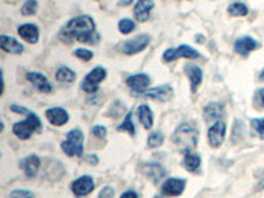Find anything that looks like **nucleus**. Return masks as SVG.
<instances>
[{
    "label": "nucleus",
    "instance_id": "nucleus-1",
    "mask_svg": "<svg viewBox=\"0 0 264 198\" xmlns=\"http://www.w3.org/2000/svg\"><path fill=\"white\" fill-rule=\"evenodd\" d=\"M59 38L62 41L70 42L81 41L95 45L99 40V36L95 29V23L90 16H78L74 18L59 32Z\"/></svg>",
    "mask_w": 264,
    "mask_h": 198
},
{
    "label": "nucleus",
    "instance_id": "nucleus-2",
    "mask_svg": "<svg viewBox=\"0 0 264 198\" xmlns=\"http://www.w3.org/2000/svg\"><path fill=\"white\" fill-rule=\"evenodd\" d=\"M172 142L180 151L188 152L195 148L198 143V129L193 124L182 123L172 135Z\"/></svg>",
    "mask_w": 264,
    "mask_h": 198
},
{
    "label": "nucleus",
    "instance_id": "nucleus-3",
    "mask_svg": "<svg viewBox=\"0 0 264 198\" xmlns=\"http://www.w3.org/2000/svg\"><path fill=\"white\" fill-rule=\"evenodd\" d=\"M42 128V123L40 120L37 115L35 112H29L27 115V119L24 122H19L15 123L14 127H12V131L19 139L21 140H27L31 138L32 134L35 132H40Z\"/></svg>",
    "mask_w": 264,
    "mask_h": 198
},
{
    "label": "nucleus",
    "instance_id": "nucleus-4",
    "mask_svg": "<svg viewBox=\"0 0 264 198\" xmlns=\"http://www.w3.org/2000/svg\"><path fill=\"white\" fill-rule=\"evenodd\" d=\"M61 148L70 157H80L84 153V132L74 128L68 132L65 142L61 143Z\"/></svg>",
    "mask_w": 264,
    "mask_h": 198
},
{
    "label": "nucleus",
    "instance_id": "nucleus-5",
    "mask_svg": "<svg viewBox=\"0 0 264 198\" xmlns=\"http://www.w3.org/2000/svg\"><path fill=\"white\" fill-rule=\"evenodd\" d=\"M107 72L102 68V66H97L94 69L91 70L90 73L85 77V80L82 81V90L91 94V93H97L98 91V85L101 84L102 81L106 78Z\"/></svg>",
    "mask_w": 264,
    "mask_h": 198
},
{
    "label": "nucleus",
    "instance_id": "nucleus-6",
    "mask_svg": "<svg viewBox=\"0 0 264 198\" xmlns=\"http://www.w3.org/2000/svg\"><path fill=\"white\" fill-rule=\"evenodd\" d=\"M164 61L167 62H172L178 58H198L200 57V52L195 50L194 48L188 45H180L176 49H167L164 52Z\"/></svg>",
    "mask_w": 264,
    "mask_h": 198
},
{
    "label": "nucleus",
    "instance_id": "nucleus-7",
    "mask_svg": "<svg viewBox=\"0 0 264 198\" xmlns=\"http://www.w3.org/2000/svg\"><path fill=\"white\" fill-rule=\"evenodd\" d=\"M151 37L147 33H142V35L135 36L134 38L125 41L122 46V52L124 54H128V56H132V54H136V53L143 52L147 46L150 45Z\"/></svg>",
    "mask_w": 264,
    "mask_h": 198
},
{
    "label": "nucleus",
    "instance_id": "nucleus-8",
    "mask_svg": "<svg viewBox=\"0 0 264 198\" xmlns=\"http://www.w3.org/2000/svg\"><path fill=\"white\" fill-rule=\"evenodd\" d=\"M225 135H226V124H225L223 122H221V120H218V122L214 123V124L209 128V132H208L209 144H210L213 148H218V147L223 143Z\"/></svg>",
    "mask_w": 264,
    "mask_h": 198
},
{
    "label": "nucleus",
    "instance_id": "nucleus-9",
    "mask_svg": "<svg viewBox=\"0 0 264 198\" xmlns=\"http://www.w3.org/2000/svg\"><path fill=\"white\" fill-rule=\"evenodd\" d=\"M185 185H186V182L184 178H168L161 185V193L164 195H169V197H177V195L182 194Z\"/></svg>",
    "mask_w": 264,
    "mask_h": 198
},
{
    "label": "nucleus",
    "instance_id": "nucleus-10",
    "mask_svg": "<svg viewBox=\"0 0 264 198\" xmlns=\"http://www.w3.org/2000/svg\"><path fill=\"white\" fill-rule=\"evenodd\" d=\"M127 86L131 89L132 91H135L136 94H142L144 91L148 89L151 84V78L147 74H135V76H131L127 78L125 81Z\"/></svg>",
    "mask_w": 264,
    "mask_h": 198
},
{
    "label": "nucleus",
    "instance_id": "nucleus-11",
    "mask_svg": "<svg viewBox=\"0 0 264 198\" xmlns=\"http://www.w3.org/2000/svg\"><path fill=\"white\" fill-rule=\"evenodd\" d=\"M94 181L90 176H82V177L77 178L72 184V190L76 195L78 197H82V195H86L89 193L94 190Z\"/></svg>",
    "mask_w": 264,
    "mask_h": 198
},
{
    "label": "nucleus",
    "instance_id": "nucleus-12",
    "mask_svg": "<svg viewBox=\"0 0 264 198\" xmlns=\"http://www.w3.org/2000/svg\"><path fill=\"white\" fill-rule=\"evenodd\" d=\"M259 48V42L256 40H254L250 36H244V37L238 38L234 44V49H235V52L240 56H247L248 53L255 50V49Z\"/></svg>",
    "mask_w": 264,
    "mask_h": 198
},
{
    "label": "nucleus",
    "instance_id": "nucleus-13",
    "mask_svg": "<svg viewBox=\"0 0 264 198\" xmlns=\"http://www.w3.org/2000/svg\"><path fill=\"white\" fill-rule=\"evenodd\" d=\"M143 97L151 98V99H156V101H168L172 95H173V89L168 85H164V86L159 87H153V89H148L144 93H142Z\"/></svg>",
    "mask_w": 264,
    "mask_h": 198
},
{
    "label": "nucleus",
    "instance_id": "nucleus-14",
    "mask_svg": "<svg viewBox=\"0 0 264 198\" xmlns=\"http://www.w3.org/2000/svg\"><path fill=\"white\" fill-rule=\"evenodd\" d=\"M27 78L38 91H41V93H50L52 91V85L44 74L38 73V72H29V73H27Z\"/></svg>",
    "mask_w": 264,
    "mask_h": 198
},
{
    "label": "nucleus",
    "instance_id": "nucleus-15",
    "mask_svg": "<svg viewBox=\"0 0 264 198\" xmlns=\"http://www.w3.org/2000/svg\"><path fill=\"white\" fill-rule=\"evenodd\" d=\"M45 116L49 120V123L53 125H63L69 120V114H68V111L61 107L49 108V110H46Z\"/></svg>",
    "mask_w": 264,
    "mask_h": 198
},
{
    "label": "nucleus",
    "instance_id": "nucleus-16",
    "mask_svg": "<svg viewBox=\"0 0 264 198\" xmlns=\"http://www.w3.org/2000/svg\"><path fill=\"white\" fill-rule=\"evenodd\" d=\"M0 48L3 49L4 52L12 53V54H21L24 52L23 44H20L16 38L7 35L0 36Z\"/></svg>",
    "mask_w": 264,
    "mask_h": 198
},
{
    "label": "nucleus",
    "instance_id": "nucleus-17",
    "mask_svg": "<svg viewBox=\"0 0 264 198\" xmlns=\"http://www.w3.org/2000/svg\"><path fill=\"white\" fill-rule=\"evenodd\" d=\"M40 164H41L40 157L36 156V155H29V156L21 160L20 167L28 177H35L36 174H37L38 168H40Z\"/></svg>",
    "mask_w": 264,
    "mask_h": 198
},
{
    "label": "nucleus",
    "instance_id": "nucleus-18",
    "mask_svg": "<svg viewBox=\"0 0 264 198\" xmlns=\"http://www.w3.org/2000/svg\"><path fill=\"white\" fill-rule=\"evenodd\" d=\"M155 7V3L153 2H147V0H140L135 4V8H134V15H135L136 20L140 21V23H144V21L148 20L151 14V10Z\"/></svg>",
    "mask_w": 264,
    "mask_h": 198
},
{
    "label": "nucleus",
    "instance_id": "nucleus-19",
    "mask_svg": "<svg viewBox=\"0 0 264 198\" xmlns=\"http://www.w3.org/2000/svg\"><path fill=\"white\" fill-rule=\"evenodd\" d=\"M185 73H186L189 81H190L191 91L194 93L198 89V86L202 84V78H204V73H202L201 68L197 65H186L185 66Z\"/></svg>",
    "mask_w": 264,
    "mask_h": 198
},
{
    "label": "nucleus",
    "instance_id": "nucleus-20",
    "mask_svg": "<svg viewBox=\"0 0 264 198\" xmlns=\"http://www.w3.org/2000/svg\"><path fill=\"white\" fill-rule=\"evenodd\" d=\"M19 35L23 40H25L29 44H36L38 41V36H40V32H38L37 25L35 24H23L19 27L18 29Z\"/></svg>",
    "mask_w": 264,
    "mask_h": 198
},
{
    "label": "nucleus",
    "instance_id": "nucleus-21",
    "mask_svg": "<svg viewBox=\"0 0 264 198\" xmlns=\"http://www.w3.org/2000/svg\"><path fill=\"white\" fill-rule=\"evenodd\" d=\"M143 172H144V174H146L147 177H150L151 180L155 181V182L160 181L161 178L165 176V169L161 167L160 164L155 163L147 164L146 167L143 168Z\"/></svg>",
    "mask_w": 264,
    "mask_h": 198
},
{
    "label": "nucleus",
    "instance_id": "nucleus-22",
    "mask_svg": "<svg viewBox=\"0 0 264 198\" xmlns=\"http://www.w3.org/2000/svg\"><path fill=\"white\" fill-rule=\"evenodd\" d=\"M138 116H139L140 123L143 127L147 129L152 128L153 125V112L147 104H142L138 107Z\"/></svg>",
    "mask_w": 264,
    "mask_h": 198
},
{
    "label": "nucleus",
    "instance_id": "nucleus-23",
    "mask_svg": "<svg viewBox=\"0 0 264 198\" xmlns=\"http://www.w3.org/2000/svg\"><path fill=\"white\" fill-rule=\"evenodd\" d=\"M204 115L208 120L210 119H219L222 118L225 115V106L222 103H210L208 106H205V110H204Z\"/></svg>",
    "mask_w": 264,
    "mask_h": 198
},
{
    "label": "nucleus",
    "instance_id": "nucleus-24",
    "mask_svg": "<svg viewBox=\"0 0 264 198\" xmlns=\"http://www.w3.org/2000/svg\"><path fill=\"white\" fill-rule=\"evenodd\" d=\"M56 80L61 84H72L76 81V73L68 66H61L56 72Z\"/></svg>",
    "mask_w": 264,
    "mask_h": 198
},
{
    "label": "nucleus",
    "instance_id": "nucleus-25",
    "mask_svg": "<svg viewBox=\"0 0 264 198\" xmlns=\"http://www.w3.org/2000/svg\"><path fill=\"white\" fill-rule=\"evenodd\" d=\"M184 167L190 172H195L198 170L200 165H201V157L195 155V153H186L184 157Z\"/></svg>",
    "mask_w": 264,
    "mask_h": 198
},
{
    "label": "nucleus",
    "instance_id": "nucleus-26",
    "mask_svg": "<svg viewBox=\"0 0 264 198\" xmlns=\"http://www.w3.org/2000/svg\"><path fill=\"white\" fill-rule=\"evenodd\" d=\"M227 11H229V14L231 15V16H246V15L248 14V8H247L246 4L243 3L230 4Z\"/></svg>",
    "mask_w": 264,
    "mask_h": 198
},
{
    "label": "nucleus",
    "instance_id": "nucleus-27",
    "mask_svg": "<svg viewBox=\"0 0 264 198\" xmlns=\"http://www.w3.org/2000/svg\"><path fill=\"white\" fill-rule=\"evenodd\" d=\"M163 143H164V135L161 134V132L156 131V132H152V134L148 136V142H147V144H148L150 148H159L160 146H163Z\"/></svg>",
    "mask_w": 264,
    "mask_h": 198
},
{
    "label": "nucleus",
    "instance_id": "nucleus-28",
    "mask_svg": "<svg viewBox=\"0 0 264 198\" xmlns=\"http://www.w3.org/2000/svg\"><path fill=\"white\" fill-rule=\"evenodd\" d=\"M116 129H118V131L128 132L129 135H135V125H134V123H132L131 112H128V114H127V116L124 118V120H123L122 124L119 125Z\"/></svg>",
    "mask_w": 264,
    "mask_h": 198
},
{
    "label": "nucleus",
    "instance_id": "nucleus-29",
    "mask_svg": "<svg viewBox=\"0 0 264 198\" xmlns=\"http://www.w3.org/2000/svg\"><path fill=\"white\" fill-rule=\"evenodd\" d=\"M118 28L122 33L127 35V33H131V32L135 29V23H134L131 19H122V20L119 21Z\"/></svg>",
    "mask_w": 264,
    "mask_h": 198
},
{
    "label": "nucleus",
    "instance_id": "nucleus-30",
    "mask_svg": "<svg viewBox=\"0 0 264 198\" xmlns=\"http://www.w3.org/2000/svg\"><path fill=\"white\" fill-rule=\"evenodd\" d=\"M38 4L37 2L35 0H28V2H25L23 4V7H21V14L25 15V16H28V15H35L36 11H37Z\"/></svg>",
    "mask_w": 264,
    "mask_h": 198
},
{
    "label": "nucleus",
    "instance_id": "nucleus-31",
    "mask_svg": "<svg viewBox=\"0 0 264 198\" xmlns=\"http://www.w3.org/2000/svg\"><path fill=\"white\" fill-rule=\"evenodd\" d=\"M251 125H252L254 131L259 135V138L264 139V118L252 119V120H251Z\"/></svg>",
    "mask_w": 264,
    "mask_h": 198
},
{
    "label": "nucleus",
    "instance_id": "nucleus-32",
    "mask_svg": "<svg viewBox=\"0 0 264 198\" xmlns=\"http://www.w3.org/2000/svg\"><path fill=\"white\" fill-rule=\"evenodd\" d=\"M74 56L78 57V58H81L82 61H90L94 54H93V52L89 50V49L80 48V49H76V50H74Z\"/></svg>",
    "mask_w": 264,
    "mask_h": 198
},
{
    "label": "nucleus",
    "instance_id": "nucleus-33",
    "mask_svg": "<svg viewBox=\"0 0 264 198\" xmlns=\"http://www.w3.org/2000/svg\"><path fill=\"white\" fill-rule=\"evenodd\" d=\"M10 198H35V194L29 190H14L11 191Z\"/></svg>",
    "mask_w": 264,
    "mask_h": 198
},
{
    "label": "nucleus",
    "instance_id": "nucleus-34",
    "mask_svg": "<svg viewBox=\"0 0 264 198\" xmlns=\"http://www.w3.org/2000/svg\"><path fill=\"white\" fill-rule=\"evenodd\" d=\"M93 135L99 138V139H104L107 136V128L104 125H94L93 127Z\"/></svg>",
    "mask_w": 264,
    "mask_h": 198
},
{
    "label": "nucleus",
    "instance_id": "nucleus-35",
    "mask_svg": "<svg viewBox=\"0 0 264 198\" xmlns=\"http://www.w3.org/2000/svg\"><path fill=\"white\" fill-rule=\"evenodd\" d=\"M255 104L259 108H264V89H259L255 94Z\"/></svg>",
    "mask_w": 264,
    "mask_h": 198
},
{
    "label": "nucleus",
    "instance_id": "nucleus-36",
    "mask_svg": "<svg viewBox=\"0 0 264 198\" xmlns=\"http://www.w3.org/2000/svg\"><path fill=\"white\" fill-rule=\"evenodd\" d=\"M114 197V189L110 188V186H106V188L102 189L99 198H112Z\"/></svg>",
    "mask_w": 264,
    "mask_h": 198
},
{
    "label": "nucleus",
    "instance_id": "nucleus-37",
    "mask_svg": "<svg viewBox=\"0 0 264 198\" xmlns=\"http://www.w3.org/2000/svg\"><path fill=\"white\" fill-rule=\"evenodd\" d=\"M11 110L15 112H18V114H24V115H28L29 112H31V111H28L27 108L20 107V106H16V104H12V106H11Z\"/></svg>",
    "mask_w": 264,
    "mask_h": 198
},
{
    "label": "nucleus",
    "instance_id": "nucleus-38",
    "mask_svg": "<svg viewBox=\"0 0 264 198\" xmlns=\"http://www.w3.org/2000/svg\"><path fill=\"white\" fill-rule=\"evenodd\" d=\"M120 198H138V194H136L134 190H128V191H124V193L120 195Z\"/></svg>",
    "mask_w": 264,
    "mask_h": 198
},
{
    "label": "nucleus",
    "instance_id": "nucleus-39",
    "mask_svg": "<svg viewBox=\"0 0 264 198\" xmlns=\"http://www.w3.org/2000/svg\"><path fill=\"white\" fill-rule=\"evenodd\" d=\"M86 159L87 163L93 164V165H95V164H98V157L95 156V155H89V156L85 157Z\"/></svg>",
    "mask_w": 264,
    "mask_h": 198
},
{
    "label": "nucleus",
    "instance_id": "nucleus-40",
    "mask_svg": "<svg viewBox=\"0 0 264 198\" xmlns=\"http://www.w3.org/2000/svg\"><path fill=\"white\" fill-rule=\"evenodd\" d=\"M264 188V177L261 178L260 182H259V186H257V189H263Z\"/></svg>",
    "mask_w": 264,
    "mask_h": 198
},
{
    "label": "nucleus",
    "instance_id": "nucleus-41",
    "mask_svg": "<svg viewBox=\"0 0 264 198\" xmlns=\"http://www.w3.org/2000/svg\"><path fill=\"white\" fill-rule=\"evenodd\" d=\"M261 78H263V80H264V70H263V72H261Z\"/></svg>",
    "mask_w": 264,
    "mask_h": 198
},
{
    "label": "nucleus",
    "instance_id": "nucleus-42",
    "mask_svg": "<svg viewBox=\"0 0 264 198\" xmlns=\"http://www.w3.org/2000/svg\"><path fill=\"white\" fill-rule=\"evenodd\" d=\"M156 198H161V197H156Z\"/></svg>",
    "mask_w": 264,
    "mask_h": 198
}]
</instances>
